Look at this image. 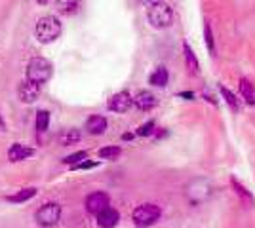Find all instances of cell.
<instances>
[{"instance_id": "9a60e30c", "label": "cell", "mask_w": 255, "mask_h": 228, "mask_svg": "<svg viewBox=\"0 0 255 228\" xmlns=\"http://www.w3.org/2000/svg\"><path fill=\"white\" fill-rule=\"evenodd\" d=\"M231 185H233V188H234V192L238 194V198L244 202L246 206H254V196L250 194V190L246 188L236 177H231Z\"/></svg>"}, {"instance_id": "4fadbf2b", "label": "cell", "mask_w": 255, "mask_h": 228, "mask_svg": "<svg viewBox=\"0 0 255 228\" xmlns=\"http://www.w3.org/2000/svg\"><path fill=\"white\" fill-rule=\"evenodd\" d=\"M238 87H240V95L244 97L246 103H248V105H255V87H254V84H252L248 78H240Z\"/></svg>"}, {"instance_id": "2e32d148", "label": "cell", "mask_w": 255, "mask_h": 228, "mask_svg": "<svg viewBox=\"0 0 255 228\" xmlns=\"http://www.w3.org/2000/svg\"><path fill=\"white\" fill-rule=\"evenodd\" d=\"M183 55H185V63H187V69L191 71L192 75H198V59H196V54L192 52V48L189 46V42L183 44Z\"/></svg>"}, {"instance_id": "484cf974", "label": "cell", "mask_w": 255, "mask_h": 228, "mask_svg": "<svg viewBox=\"0 0 255 228\" xmlns=\"http://www.w3.org/2000/svg\"><path fill=\"white\" fill-rule=\"evenodd\" d=\"M97 165V162H92V160H88V162H78V163H75L73 165V169H92V167H96Z\"/></svg>"}, {"instance_id": "7402d4cb", "label": "cell", "mask_w": 255, "mask_h": 228, "mask_svg": "<svg viewBox=\"0 0 255 228\" xmlns=\"http://www.w3.org/2000/svg\"><path fill=\"white\" fill-rule=\"evenodd\" d=\"M204 38H206V46H208V52L212 55H215V38L212 33V25L210 23H204Z\"/></svg>"}, {"instance_id": "52a82bcc", "label": "cell", "mask_w": 255, "mask_h": 228, "mask_svg": "<svg viewBox=\"0 0 255 228\" xmlns=\"http://www.w3.org/2000/svg\"><path fill=\"white\" fill-rule=\"evenodd\" d=\"M133 105V97L128 91H118L109 99V109L113 112H128Z\"/></svg>"}, {"instance_id": "ba28073f", "label": "cell", "mask_w": 255, "mask_h": 228, "mask_svg": "<svg viewBox=\"0 0 255 228\" xmlns=\"http://www.w3.org/2000/svg\"><path fill=\"white\" fill-rule=\"evenodd\" d=\"M97 219V225L101 228H115L118 225V221H120V213H118L115 207H105L103 211H99L96 215Z\"/></svg>"}, {"instance_id": "d6986e66", "label": "cell", "mask_w": 255, "mask_h": 228, "mask_svg": "<svg viewBox=\"0 0 255 228\" xmlns=\"http://www.w3.org/2000/svg\"><path fill=\"white\" fill-rule=\"evenodd\" d=\"M219 91H221V95H223V99H225V103L231 107V110H234V112H238L240 110V103H238V99H236V95H234L233 91L229 89L227 86H219Z\"/></svg>"}, {"instance_id": "30bf717a", "label": "cell", "mask_w": 255, "mask_h": 228, "mask_svg": "<svg viewBox=\"0 0 255 228\" xmlns=\"http://www.w3.org/2000/svg\"><path fill=\"white\" fill-rule=\"evenodd\" d=\"M17 91H19V99H21L23 103H34L38 99V93H40V86H36V84H32L29 80H25Z\"/></svg>"}, {"instance_id": "ffe728a7", "label": "cell", "mask_w": 255, "mask_h": 228, "mask_svg": "<svg viewBox=\"0 0 255 228\" xmlns=\"http://www.w3.org/2000/svg\"><path fill=\"white\" fill-rule=\"evenodd\" d=\"M32 196H36V188H23V190H19L17 194L10 196L8 202H11V204H23V202L31 200Z\"/></svg>"}, {"instance_id": "d4e9b609", "label": "cell", "mask_w": 255, "mask_h": 228, "mask_svg": "<svg viewBox=\"0 0 255 228\" xmlns=\"http://www.w3.org/2000/svg\"><path fill=\"white\" fill-rule=\"evenodd\" d=\"M152 131H154V120H149V122H145L143 126H139L137 135H141V137H149Z\"/></svg>"}, {"instance_id": "7c38bea8", "label": "cell", "mask_w": 255, "mask_h": 228, "mask_svg": "<svg viewBox=\"0 0 255 228\" xmlns=\"http://www.w3.org/2000/svg\"><path fill=\"white\" fill-rule=\"evenodd\" d=\"M107 126H109V124H107L105 116L96 114V116H90V118H88V122H86V131L92 133V135H101V133L107 131Z\"/></svg>"}, {"instance_id": "7a4b0ae2", "label": "cell", "mask_w": 255, "mask_h": 228, "mask_svg": "<svg viewBox=\"0 0 255 228\" xmlns=\"http://www.w3.org/2000/svg\"><path fill=\"white\" fill-rule=\"evenodd\" d=\"M147 19L154 29H168L173 23V10L166 2H152L147 8Z\"/></svg>"}, {"instance_id": "83f0119b", "label": "cell", "mask_w": 255, "mask_h": 228, "mask_svg": "<svg viewBox=\"0 0 255 228\" xmlns=\"http://www.w3.org/2000/svg\"><path fill=\"white\" fill-rule=\"evenodd\" d=\"M141 2H145V4H152V2H158V0H141Z\"/></svg>"}, {"instance_id": "8fae6325", "label": "cell", "mask_w": 255, "mask_h": 228, "mask_svg": "<svg viewBox=\"0 0 255 228\" xmlns=\"http://www.w3.org/2000/svg\"><path fill=\"white\" fill-rule=\"evenodd\" d=\"M32 154H34L32 147H27L23 143H15V145H11L10 151H8V158H10L11 162H21V160L29 158Z\"/></svg>"}, {"instance_id": "ac0fdd59", "label": "cell", "mask_w": 255, "mask_h": 228, "mask_svg": "<svg viewBox=\"0 0 255 228\" xmlns=\"http://www.w3.org/2000/svg\"><path fill=\"white\" fill-rule=\"evenodd\" d=\"M55 8L65 15H73L78 10V0H55Z\"/></svg>"}, {"instance_id": "4316f807", "label": "cell", "mask_w": 255, "mask_h": 228, "mask_svg": "<svg viewBox=\"0 0 255 228\" xmlns=\"http://www.w3.org/2000/svg\"><path fill=\"white\" fill-rule=\"evenodd\" d=\"M36 2H38V4H42V6H44V4H48V2H52V0H36Z\"/></svg>"}, {"instance_id": "603a6c76", "label": "cell", "mask_w": 255, "mask_h": 228, "mask_svg": "<svg viewBox=\"0 0 255 228\" xmlns=\"http://www.w3.org/2000/svg\"><path fill=\"white\" fill-rule=\"evenodd\" d=\"M120 152H122L120 147H103L99 151V158H103V160H115V158L120 156Z\"/></svg>"}, {"instance_id": "5bb4252c", "label": "cell", "mask_w": 255, "mask_h": 228, "mask_svg": "<svg viewBox=\"0 0 255 228\" xmlns=\"http://www.w3.org/2000/svg\"><path fill=\"white\" fill-rule=\"evenodd\" d=\"M80 139H82V133H80V130H75V128H69V130H63L59 133V145H63V147L76 145Z\"/></svg>"}, {"instance_id": "cb8c5ba5", "label": "cell", "mask_w": 255, "mask_h": 228, "mask_svg": "<svg viewBox=\"0 0 255 228\" xmlns=\"http://www.w3.org/2000/svg\"><path fill=\"white\" fill-rule=\"evenodd\" d=\"M86 158H88V152L80 151V152H75V154H71V156H67L63 162L65 163H71V165H75V163L82 162V160H86Z\"/></svg>"}, {"instance_id": "277c9868", "label": "cell", "mask_w": 255, "mask_h": 228, "mask_svg": "<svg viewBox=\"0 0 255 228\" xmlns=\"http://www.w3.org/2000/svg\"><path fill=\"white\" fill-rule=\"evenodd\" d=\"M52 73H53L52 63L48 59H44V57H34V59L29 61V65H27V80L32 82V84H36V86L48 82L52 78Z\"/></svg>"}, {"instance_id": "5b68a950", "label": "cell", "mask_w": 255, "mask_h": 228, "mask_svg": "<svg viewBox=\"0 0 255 228\" xmlns=\"http://www.w3.org/2000/svg\"><path fill=\"white\" fill-rule=\"evenodd\" d=\"M36 223L40 227H55L61 219V206L55 204V202H50V204H44L38 211H36Z\"/></svg>"}, {"instance_id": "e0dca14e", "label": "cell", "mask_w": 255, "mask_h": 228, "mask_svg": "<svg viewBox=\"0 0 255 228\" xmlns=\"http://www.w3.org/2000/svg\"><path fill=\"white\" fill-rule=\"evenodd\" d=\"M168 80H170V75H168V69L166 67H158L152 75L149 76V84L156 87H166L168 86Z\"/></svg>"}, {"instance_id": "44dd1931", "label": "cell", "mask_w": 255, "mask_h": 228, "mask_svg": "<svg viewBox=\"0 0 255 228\" xmlns=\"http://www.w3.org/2000/svg\"><path fill=\"white\" fill-rule=\"evenodd\" d=\"M48 126H50V112L48 110H38L36 112V130L42 133V131L48 130Z\"/></svg>"}, {"instance_id": "6da1fadb", "label": "cell", "mask_w": 255, "mask_h": 228, "mask_svg": "<svg viewBox=\"0 0 255 228\" xmlns=\"http://www.w3.org/2000/svg\"><path fill=\"white\" fill-rule=\"evenodd\" d=\"M34 34H36V38L42 44L53 42V40H57L59 34H61V21H59L55 15H42V17L36 21Z\"/></svg>"}, {"instance_id": "3957f363", "label": "cell", "mask_w": 255, "mask_h": 228, "mask_svg": "<svg viewBox=\"0 0 255 228\" xmlns=\"http://www.w3.org/2000/svg\"><path fill=\"white\" fill-rule=\"evenodd\" d=\"M162 217V207L156 204H141L133 209L131 213V221L137 228H149L156 225Z\"/></svg>"}, {"instance_id": "8992f818", "label": "cell", "mask_w": 255, "mask_h": 228, "mask_svg": "<svg viewBox=\"0 0 255 228\" xmlns=\"http://www.w3.org/2000/svg\"><path fill=\"white\" fill-rule=\"evenodd\" d=\"M109 204H111V200H109V194H105V192H94V194L86 198V209L92 215H97L99 211H103L105 207H109Z\"/></svg>"}, {"instance_id": "9c48e42d", "label": "cell", "mask_w": 255, "mask_h": 228, "mask_svg": "<svg viewBox=\"0 0 255 228\" xmlns=\"http://www.w3.org/2000/svg\"><path fill=\"white\" fill-rule=\"evenodd\" d=\"M133 105H135L139 110H150L158 105V99H156L154 93H150V91H147V89H143V91H139L137 95L133 97Z\"/></svg>"}]
</instances>
